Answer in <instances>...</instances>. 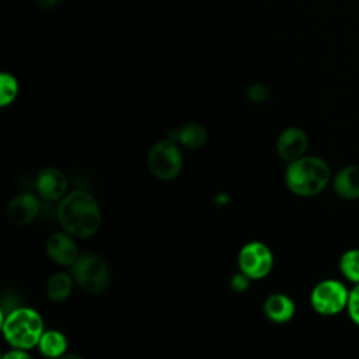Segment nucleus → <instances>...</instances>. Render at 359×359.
Listing matches in <instances>:
<instances>
[{"mask_svg":"<svg viewBox=\"0 0 359 359\" xmlns=\"http://www.w3.org/2000/svg\"><path fill=\"white\" fill-rule=\"evenodd\" d=\"M57 222L65 231L77 238L94 236L101 226V210L95 198L83 189L65 195L56 210Z\"/></svg>","mask_w":359,"mask_h":359,"instance_id":"1","label":"nucleus"},{"mask_svg":"<svg viewBox=\"0 0 359 359\" xmlns=\"http://www.w3.org/2000/svg\"><path fill=\"white\" fill-rule=\"evenodd\" d=\"M330 180V165L316 156H302L289 161L285 171L286 187L297 196L318 195L328 185Z\"/></svg>","mask_w":359,"mask_h":359,"instance_id":"2","label":"nucleus"},{"mask_svg":"<svg viewBox=\"0 0 359 359\" xmlns=\"http://www.w3.org/2000/svg\"><path fill=\"white\" fill-rule=\"evenodd\" d=\"M1 330L6 341L13 348L27 351L38 345L43 334V321L34 309L17 307L6 314Z\"/></svg>","mask_w":359,"mask_h":359,"instance_id":"3","label":"nucleus"},{"mask_svg":"<svg viewBox=\"0 0 359 359\" xmlns=\"http://www.w3.org/2000/svg\"><path fill=\"white\" fill-rule=\"evenodd\" d=\"M147 165L157 180H174L184 165L180 143L170 136L154 143L147 154Z\"/></svg>","mask_w":359,"mask_h":359,"instance_id":"4","label":"nucleus"},{"mask_svg":"<svg viewBox=\"0 0 359 359\" xmlns=\"http://www.w3.org/2000/svg\"><path fill=\"white\" fill-rule=\"evenodd\" d=\"M72 276L87 293H100L105 290L109 283V269L107 262L93 252L79 255L72 265Z\"/></svg>","mask_w":359,"mask_h":359,"instance_id":"5","label":"nucleus"},{"mask_svg":"<svg viewBox=\"0 0 359 359\" xmlns=\"http://www.w3.org/2000/svg\"><path fill=\"white\" fill-rule=\"evenodd\" d=\"M349 290L337 279H324L318 282L311 293L310 303L321 316H335L346 309Z\"/></svg>","mask_w":359,"mask_h":359,"instance_id":"6","label":"nucleus"},{"mask_svg":"<svg viewBox=\"0 0 359 359\" xmlns=\"http://www.w3.org/2000/svg\"><path fill=\"white\" fill-rule=\"evenodd\" d=\"M238 266L251 279H262L272 271V251L261 241L247 243L238 252Z\"/></svg>","mask_w":359,"mask_h":359,"instance_id":"7","label":"nucleus"},{"mask_svg":"<svg viewBox=\"0 0 359 359\" xmlns=\"http://www.w3.org/2000/svg\"><path fill=\"white\" fill-rule=\"evenodd\" d=\"M67 178L59 168L46 167L39 171L35 180V188L45 201H60L67 191Z\"/></svg>","mask_w":359,"mask_h":359,"instance_id":"8","label":"nucleus"},{"mask_svg":"<svg viewBox=\"0 0 359 359\" xmlns=\"http://www.w3.org/2000/svg\"><path fill=\"white\" fill-rule=\"evenodd\" d=\"M309 146L307 133L297 126H290L285 129L276 142V150L282 160L293 161L302 156H304Z\"/></svg>","mask_w":359,"mask_h":359,"instance_id":"9","label":"nucleus"},{"mask_svg":"<svg viewBox=\"0 0 359 359\" xmlns=\"http://www.w3.org/2000/svg\"><path fill=\"white\" fill-rule=\"evenodd\" d=\"M67 231L52 233L45 243V250L49 258L59 265H73L79 258V250Z\"/></svg>","mask_w":359,"mask_h":359,"instance_id":"10","label":"nucleus"},{"mask_svg":"<svg viewBox=\"0 0 359 359\" xmlns=\"http://www.w3.org/2000/svg\"><path fill=\"white\" fill-rule=\"evenodd\" d=\"M41 202L32 194H20L14 196L7 206V217L15 226L29 224L39 213Z\"/></svg>","mask_w":359,"mask_h":359,"instance_id":"11","label":"nucleus"},{"mask_svg":"<svg viewBox=\"0 0 359 359\" xmlns=\"http://www.w3.org/2000/svg\"><path fill=\"white\" fill-rule=\"evenodd\" d=\"M332 188L342 199H359V165L349 164L332 178Z\"/></svg>","mask_w":359,"mask_h":359,"instance_id":"12","label":"nucleus"},{"mask_svg":"<svg viewBox=\"0 0 359 359\" xmlns=\"http://www.w3.org/2000/svg\"><path fill=\"white\" fill-rule=\"evenodd\" d=\"M264 313L273 323H287L296 313L294 302L283 293H273L264 302Z\"/></svg>","mask_w":359,"mask_h":359,"instance_id":"13","label":"nucleus"},{"mask_svg":"<svg viewBox=\"0 0 359 359\" xmlns=\"http://www.w3.org/2000/svg\"><path fill=\"white\" fill-rule=\"evenodd\" d=\"M168 136L188 149H201L208 140L206 129L196 122L185 123L178 129H172L168 132Z\"/></svg>","mask_w":359,"mask_h":359,"instance_id":"14","label":"nucleus"},{"mask_svg":"<svg viewBox=\"0 0 359 359\" xmlns=\"http://www.w3.org/2000/svg\"><path fill=\"white\" fill-rule=\"evenodd\" d=\"M73 276L66 272L53 273L46 282V296L56 303L66 300L73 290Z\"/></svg>","mask_w":359,"mask_h":359,"instance_id":"15","label":"nucleus"},{"mask_svg":"<svg viewBox=\"0 0 359 359\" xmlns=\"http://www.w3.org/2000/svg\"><path fill=\"white\" fill-rule=\"evenodd\" d=\"M38 346L42 355L48 358H57L66 352L67 339L60 331L49 330V331H43L38 342Z\"/></svg>","mask_w":359,"mask_h":359,"instance_id":"16","label":"nucleus"},{"mask_svg":"<svg viewBox=\"0 0 359 359\" xmlns=\"http://www.w3.org/2000/svg\"><path fill=\"white\" fill-rule=\"evenodd\" d=\"M341 273L352 283H359V250H346L339 258Z\"/></svg>","mask_w":359,"mask_h":359,"instance_id":"17","label":"nucleus"},{"mask_svg":"<svg viewBox=\"0 0 359 359\" xmlns=\"http://www.w3.org/2000/svg\"><path fill=\"white\" fill-rule=\"evenodd\" d=\"M18 94V83L10 73L0 74V107L10 105Z\"/></svg>","mask_w":359,"mask_h":359,"instance_id":"18","label":"nucleus"},{"mask_svg":"<svg viewBox=\"0 0 359 359\" xmlns=\"http://www.w3.org/2000/svg\"><path fill=\"white\" fill-rule=\"evenodd\" d=\"M346 310L349 314V318L359 325V283L353 286L352 290H349V297H348V304Z\"/></svg>","mask_w":359,"mask_h":359,"instance_id":"19","label":"nucleus"},{"mask_svg":"<svg viewBox=\"0 0 359 359\" xmlns=\"http://www.w3.org/2000/svg\"><path fill=\"white\" fill-rule=\"evenodd\" d=\"M247 95L252 102H265L269 97V88L264 84L255 83L247 90Z\"/></svg>","mask_w":359,"mask_h":359,"instance_id":"20","label":"nucleus"},{"mask_svg":"<svg viewBox=\"0 0 359 359\" xmlns=\"http://www.w3.org/2000/svg\"><path fill=\"white\" fill-rule=\"evenodd\" d=\"M250 280L251 278L248 275H245L243 271H240L238 273H234L230 279V286L234 292L237 293H243L250 287Z\"/></svg>","mask_w":359,"mask_h":359,"instance_id":"21","label":"nucleus"},{"mask_svg":"<svg viewBox=\"0 0 359 359\" xmlns=\"http://www.w3.org/2000/svg\"><path fill=\"white\" fill-rule=\"evenodd\" d=\"M27 358H28V353L25 352V349H20V348H14L13 351L4 355V359H27Z\"/></svg>","mask_w":359,"mask_h":359,"instance_id":"22","label":"nucleus"},{"mask_svg":"<svg viewBox=\"0 0 359 359\" xmlns=\"http://www.w3.org/2000/svg\"><path fill=\"white\" fill-rule=\"evenodd\" d=\"M35 1L42 8H53L59 4V0H35Z\"/></svg>","mask_w":359,"mask_h":359,"instance_id":"23","label":"nucleus"}]
</instances>
